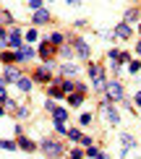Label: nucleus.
<instances>
[{
    "instance_id": "nucleus-1",
    "label": "nucleus",
    "mask_w": 141,
    "mask_h": 159,
    "mask_svg": "<svg viewBox=\"0 0 141 159\" xmlns=\"http://www.w3.org/2000/svg\"><path fill=\"white\" fill-rule=\"evenodd\" d=\"M89 73H92V78H94V89H102V86H105V73H102V68H99V65H92Z\"/></svg>"
},
{
    "instance_id": "nucleus-2",
    "label": "nucleus",
    "mask_w": 141,
    "mask_h": 159,
    "mask_svg": "<svg viewBox=\"0 0 141 159\" xmlns=\"http://www.w3.org/2000/svg\"><path fill=\"white\" fill-rule=\"evenodd\" d=\"M107 97H110V99H120V97H123V89H120V84H115V81L107 84Z\"/></svg>"
},
{
    "instance_id": "nucleus-3",
    "label": "nucleus",
    "mask_w": 141,
    "mask_h": 159,
    "mask_svg": "<svg viewBox=\"0 0 141 159\" xmlns=\"http://www.w3.org/2000/svg\"><path fill=\"white\" fill-rule=\"evenodd\" d=\"M42 149H45L50 157H58V154H60V143H55V141H42Z\"/></svg>"
},
{
    "instance_id": "nucleus-4",
    "label": "nucleus",
    "mask_w": 141,
    "mask_h": 159,
    "mask_svg": "<svg viewBox=\"0 0 141 159\" xmlns=\"http://www.w3.org/2000/svg\"><path fill=\"white\" fill-rule=\"evenodd\" d=\"M52 115H55V123H63L65 117H68V112H65L63 107H52Z\"/></svg>"
},
{
    "instance_id": "nucleus-5",
    "label": "nucleus",
    "mask_w": 141,
    "mask_h": 159,
    "mask_svg": "<svg viewBox=\"0 0 141 159\" xmlns=\"http://www.w3.org/2000/svg\"><path fill=\"white\" fill-rule=\"evenodd\" d=\"M47 21H50V13L47 11H37L34 13V24H47Z\"/></svg>"
},
{
    "instance_id": "nucleus-6",
    "label": "nucleus",
    "mask_w": 141,
    "mask_h": 159,
    "mask_svg": "<svg viewBox=\"0 0 141 159\" xmlns=\"http://www.w3.org/2000/svg\"><path fill=\"white\" fill-rule=\"evenodd\" d=\"M120 141H123V154H128V149L136 146V141H133L131 136H120Z\"/></svg>"
},
{
    "instance_id": "nucleus-7",
    "label": "nucleus",
    "mask_w": 141,
    "mask_h": 159,
    "mask_svg": "<svg viewBox=\"0 0 141 159\" xmlns=\"http://www.w3.org/2000/svg\"><path fill=\"white\" fill-rule=\"evenodd\" d=\"M34 57V50L31 47H21V52H18V60H31Z\"/></svg>"
},
{
    "instance_id": "nucleus-8",
    "label": "nucleus",
    "mask_w": 141,
    "mask_h": 159,
    "mask_svg": "<svg viewBox=\"0 0 141 159\" xmlns=\"http://www.w3.org/2000/svg\"><path fill=\"white\" fill-rule=\"evenodd\" d=\"M115 34H118V37H131V26H128V24H120L118 29H115Z\"/></svg>"
},
{
    "instance_id": "nucleus-9",
    "label": "nucleus",
    "mask_w": 141,
    "mask_h": 159,
    "mask_svg": "<svg viewBox=\"0 0 141 159\" xmlns=\"http://www.w3.org/2000/svg\"><path fill=\"white\" fill-rule=\"evenodd\" d=\"M76 50H78V55H81V57H89V47H86V42L78 39V42H76Z\"/></svg>"
},
{
    "instance_id": "nucleus-10",
    "label": "nucleus",
    "mask_w": 141,
    "mask_h": 159,
    "mask_svg": "<svg viewBox=\"0 0 141 159\" xmlns=\"http://www.w3.org/2000/svg\"><path fill=\"white\" fill-rule=\"evenodd\" d=\"M18 70H13V68H5V81H18Z\"/></svg>"
},
{
    "instance_id": "nucleus-11",
    "label": "nucleus",
    "mask_w": 141,
    "mask_h": 159,
    "mask_svg": "<svg viewBox=\"0 0 141 159\" xmlns=\"http://www.w3.org/2000/svg\"><path fill=\"white\" fill-rule=\"evenodd\" d=\"M105 115H107V117H110V120H112V123H118V112H115V110H112V107H110V104H105Z\"/></svg>"
},
{
    "instance_id": "nucleus-12",
    "label": "nucleus",
    "mask_w": 141,
    "mask_h": 159,
    "mask_svg": "<svg viewBox=\"0 0 141 159\" xmlns=\"http://www.w3.org/2000/svg\"><path fill=\"white\" fill-rule=\"evenodd\" d=\"M18 39H21V37H18V29H13V31H11V39H8V42H11V47H18V44H21Z\"/></svg>"
},
{
    "instance_id": "nucleus-13",
    "label": "nucleus",
    "mask_w": 141,
    "mask_h": 159,
    "mask_svg": "<svg viewBox=\"0 0 141 159\" xmlns=\"http://www.w3.org/2000/svg\"><path fill=\"white\" fill-rule=\"evenodd\" d=\"M18 89H21V91H29V89H31V81L21 76V78H18Z\"/></svg>"
},
{
    "instance_id": "nucleus-14",
    "label": "nucleus",
    "mask_w": 141,
    "mask_h": 159,
    "mask_svg": "<svg viewBox=\"0 0 141 159\" xmlns=\"http://www.w3.org/2000/svg\"><path fill=\"white\" fill-rule=\"evenodd\" d=\"M37 78H50V68H47V65H42V68H39V73H37Z\"/></svg>"
},
{
    "instance_id": "nucleus-15",
    "label": "nucleus",
    "mask_w": 141,
    "mask_h": 159,
    "mask_svg": "<svg viewBox=\"0 0 141 159\" xmlns=\"http://www.w3.org/2000/svg\"><path fill=\"white\" fill-rule=\"evenodd\" d=\"M21 149H26V151H34V143H31L29 138H21Z\"/></svg>"
},
{
    "instance_id": "nucleus-16",
    "label": "nucleus",
    "mask_w": 141,
    "mask_h": 159,
    "mask_svg": "<svg viewBox=\"0 0 141 159\" xmlns=\"http://www.w3.org/2000/svg\"><path fill=\"white\" fill-rule=\"evenodd\" d=\"M0 146H3L5 151H13V149H16V143H13V141H0Z\"/></svg>"
},
{
    "instance_id": "nucleus-17",
    "label": "nucleus",
    "mask_w": 141,
    "mask_h": 159,
    "mask_svg": "<svg viewBox=\"0 0 141 159\" xmlns=\"http://www.w3.org/2000/svg\"><path fill=\"white\" fill-rule=\"evenodd\" d=\"M86 154H89L92 159H99V151H97V149H94V146H89V149H86Z\"/></svg>"
},
{
    "instance_id": "nucleus-18",
    "label": "nucleus",
    "mask_w": 141,
    "mask_h": 159,
    "mask_svg": "<svg viewBox=\"0 0 141 159\" xmlns=\"http://www.w3.org/2000/svg\"><path fill=\"white\" fill-rule=\"evenodd\" d=\"M76 104H81V94H73L71 97V107H76Z\"/></svg>"
},
{
    "instance_id": "nucleus-19",
    "label": "nucleus",
    "mask_w": 141,
    "mask_h": 159,
    "mask_svg": "<svg viewBox=\"0 0 141 159\" xmlns=\"http://www.w3.org/2000/svg\"><path fill=\"white\" fill-rule=\"evenodd\" d=\"M39 5H42V0H29V8H34V11H39Z\"/></svg>"
},
{
    "instance_id": "nucleus-20",
    "label": "nucleus",
    "mask_w": 141,
    "mask_h": 159,
    "mask_svg": "<svg viewBox=\"0 0 141 159\" xmlns=\"http://www.w3.org/2000/svg\"><path fill=\"white\" fill-rule=\"evenodd\" d=\"M63 73H76V65H63Z\"/></svg>"
},
{
    "instance_id": "nucleus-21",
    "label": "nucleus",
    "mask_w": 141,
    "mask_h": 159,
    "mask_svg": "<svg viewBox=\"0 0 141 159\" xmlns=\"http://www.w3.org/2000/svg\"><path fill=\"white\" fill-rule=\"evenodd\" d=\"M0 99H5V89H3V86H0Z\"/></svg>"
},
{
    "instance_id": "nucleus-22",
    "label": "nucleus",
    "mask_w": 141,
    "mask_h": 159,
    "mask_svg": "<svg viewBox=\"0 0 141 159\" xmlns=\"http://www.w3.org/2000/svg\"><path fill=\"white\" fill-rule=\"evenodd\" d=\"M68 3H71V5H78V3H81V0H68Z\"/></svg>"
},
{
    "instance_id": "nucleus-23",
    "label": "nucleus",
    "mask_w": 141,
    "mask_h": 159,
    "mask_svg": "<svg viewBox=\"0 0 141 159\" xmlns=\"http://www.w3.org/2000/svg\"><path fill=\"white\" fill-rule=\"evenodd\" d=\"M136 102H139V104H141V94H139V97H136Z\"/></svg>"
},
{
    "instance_id": "nucleus-24",
    "label": "nucleus",
    "mask_w": 141,
    "mask_h": 159,
    "mask_svg": "<svg viewBox=\"0 0 141 159\" xmlns=\"http://www.w3.org/2000/svg\"><path fill=\"white\" fill-rule=\"evenodd\" d=\"M139 52H141V42H139Z\"/></svg>"
}]
</instances>
